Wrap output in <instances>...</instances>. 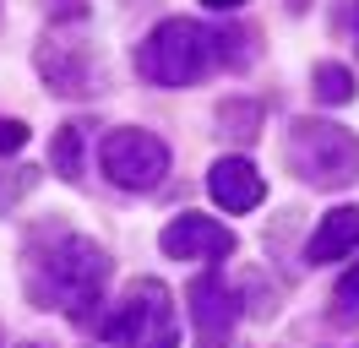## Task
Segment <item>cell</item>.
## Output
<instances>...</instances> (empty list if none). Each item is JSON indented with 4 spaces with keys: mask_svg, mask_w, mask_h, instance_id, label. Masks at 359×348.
I'll list each match as a JSON object with an SVG mask.
<instances>
[{
    "mask_svg": "<svg viewBox=\"0 0 359 348\" xmlns=\"http://www.w3.org/2000/svg\"><path fill=\"white\" fill-rule=\"evenodd\" d=\"M104 283H109V256L82 234H66L49 245L44 256V300L66 316V321L88 326L104 304Z\"/></svg>",
    "mask_w": 359,
    "mask_h": 348,
    "instance_id": "obj_1",
    "label": "cell"
},
{
    "mask_svg": "<svg viewBox=\"0 0 359 348\" xmlns=\"http://www.w3.org/2000/svg\"><path fill=\"white\" fill-rule=\"evenodd\" d=\"M218 65V33L191 17H169L136 49V71L153 87H191Z\"/></svg>",
    "mask_w": 359,
    "mask_h": 348,
    "instance_id": "obj_2",
    "label": "cell"
},
{
    "mask_svg": "<svg viewBox=\"0 0 359 348\" xmlns=\"http://www.w3.org/2000/svg\"><path fill=\"white\" fill-rule=\"evenodd\" d=\"M283 158L316 191H343L359 180V136L337 120H294L283 136Z\"/></svg>",
    "mask_w": 359,
    "mask_h": 348,
    "instance_id": "obj_3",
    "label": "cell"
},
{
    "mask_svg": "<svg viewBox=\"0 0 359 348\" xmlns=\"http://www.w3.org/2000/svg\"><path fill=\"white\" fill-rule=\"evenodd\" d=\"M98 169L109 174V185H120V191H158L163 174H169V147L153 130L120 126L98 142Z\"/></svg>",
    "mask_w": 359,
    "mask_h": 348,
    "instance_id": "obj_4",
    "label": "cell"
},
{
    "mask_svg": "<svg viewBox=\"0 0 359 348\" xmlns=\"http://www.w3.org/2000/svg\"><path fill=\"white\" fill-rule=\"evenodd\" d=\"M98 332L120 348H147L153 337L175 332V304H169V288L158 278H142L126 288V300L114 304L109 316L98 321Z\"/></svg>",
    "mask_w": 359,
    "mask_h": 348,
    "instance_id": "obj_5",
    "label": "cell"
},
{
    "mask_svg": "<svg viewBox=\"0 0 359 348\" xmlns=\"http://www.w3.org/2000/svg\"><path fill=\"white\" fill-rule=\"evenodd\" d=\"M191 304V348H229L240 326V294L224 283V272H202L185 288Z\"/></svg>",
    "mask_w": 359,
    "mask_h": 348,
    "instance_id": "obj_6",
    "label": "cell"
},
{
    "mask_svg": "<svg viewBox=\"0 0 359 348\" xmlns=\"http://www.w3.org/2000/svg\"><path fill=\"white\" fill-rule=\"evenodd\" d=\"M158 250H163V256H175V261H224V256H234V234H229L218 218L180 213V218L163 223Z\"/></svg>",
    "mask_w": 359,
    "mask_h": 348,
    "instance_id": "obj_7",
    "label": "cell"
},
{
    "mask_svg": "<svg viewBox=\"0 0 359 348\" xmlns=\"http://www.w3.org/2000/svg\"><path fill=\"white\" fill-rule=\"evenodd\" d=\"M207 191H212V201L224 207V213H250V207H262V196H267V180H262V169L250 163V158H218L212 169H207Z\"/></svg>",
    "mask_w": 359,
    "mask_h": 348,
    "instance_id": "obj_8",
    "label": "cell"
},
{
    "mask_svg": "<svg viewBox=\"0 0 359 348\" xmlns=\"http://www.w3.org/2000/svg\"><path fill=\"white\" fill-rule=\"evenodd\" d=\"M359 250V207H332V213L316 223L311 245H305V261L321 267V261H343Z\"/></svg>",
    "mask_w": 359,
    "mask_h": 348,
    "instance_id": "obj_9",
    "label": "cell"
},
{
    "mask_svg": "<svg viewBox=\"0 0 359 348\" xmlns=\"http://www.w3.org/2000/svg\"><path fill=\"white\" fill-rule=\"evenodd\" d=\"M39 71H44V82L55 87V93H66V98L93 93L88 60H82V49H71V44H39Z\"/></svg>",
    "mask_w": 359,
    "mask_h": 348,
    "instance_id": "obj_10",
    "label": "cell"
},
{
    "mask_svg": "<svg viewBox=\"0 0 359 348\" xmlns=\"http://www.w3.org/2000/svg\"><path fill=\"white\" fill-rule=\"evenodd\" d=\"M82 142H88V126L82 120H66L49 142V169L60 180H82Z\"/></svg>",
    "mask_w": 359,
    "mask_h": 348,
    "instance_id": "obj_11",
    "label": "cell"
},
{
    "mask_svg": "<svg viewBox=\"0 0 359 348\" xmlns=\"http://www.w3.org/2000/svg\"><path fill=\"white\" fill-rule=\"evenodd\" d=\"M327 316H332V326H343V332H348V326H359V261L343 272V278H337L332 310H327Z\"/></svg>",
    "mask_w": 359,
    "mask_h": 348,
    "instance_id": "obj_12",
    "label": "cell"
},
{
    "mask_svg": "<svg viewBox=\"0 0 359 348\" xmlns=\"http://www.w3.org/2000/svg\"><path fill=\"white\" fill-rule=\"evenodd\" d=\"M316 98L321 104H348L354 98V71L348 65H337V60H327V65H316Z\"/></svg>",
    "mask_w": 359,
    "mask_h": 348,
    "instance_id": "obj_13",
    "label": "cell"
},
{
    "mask_svg": "<svg viewBox=\"0 0 359 348\" xmlns=\"http://www.w3.org/2000/svg\"><path fill=\"white\" fill-rule=\"evenodd\" d=\"M218 60L229 71H245L250 65V33L245 27H218Z\"/></svg>",
    "mask_w": 359,
    "mask_h": 348,
    "instance_id": "obj_14",
    "label": "cell"
},
{
    "mask_svg": "<svg viewBox=\"0 0 359 348\" xmlns=\"http://www.w3.org/2000/svg\"><path fill=\"white\" fill-rule=\"evenodd\" d=\"M218 120L229 126V136L250 142V136H256V126H262V109H256V104H224V109H218Z\"/></svg>",
    "mask_w": 359,
    "mask_h": 348,
    "instance_id": "obj_15",
    "label": "cell"
},
{
    "mask_svg": "<svg viewBox=\"0 0 359 348\" xmlns=\"http://www.w3.org/2000/svg\"><path fill=\"white\" fill-rule=\"evenodd\" d=\"M27 147V126L22 120H0V152H22Z\"/></svg>",
    "mask_w": 359,
    "mask_h": 348,
    "instance_id": "obj_16",
    "label": "cell"
},
{
    "mask_svg": "<svg viewBox=\"0 0 359 348\" xmlns=\"http://www.w3.org/2000/svg\"><path fill=\"white\" fill-rule=\"evenodd\" d=\"M49 6V17H60V22H82L88 17V0H44Z\"/></svg>",
    "mask_w": 359,
    "mask_h": 348,
    "instance_id": "obj_17",
    "label": "cell"
},
{
    "mask_svg": "<svg viewBox=\"0 0 359 348\" xmlns=\"http://www.w3.org/2000/svg\"><path fill=\"white\" fill-rule=\"evenodd\" d=\"M343 33H348V44H354V55H359V0L343 6Z\"/></svg>",
    "mask_w": 359,
    "mask_h": 348,
    "instance_id": "obj_18",
    "label": "cell"
},
{
    "mask_svg": "<svg viewBox=\"0 0 359 348\" xmlns=\"http://www.w3.org/2000/svg\"><path fill=\"white\" fill-rule=\"evenodd\" d=\"M207 11H240V6H245V0H202Z\"/></svg>",
    "mask_w": 359,
    "mask_h": 348,
    "instance_id": "obj_19",
    "label": "cell"
},
{
    "mask_svg": "<svg viewBox=\"0 0 359 348\" xmlns=\"http://www.w3.org/2000/svg\"><path fill=\"white\" fill-rule=\"evenodd\" d=\"M17 348H39V343H17Z\"/></svg>",
    "mask_w": 359,
    "mask_h": 348,
    "instance_id": "obj_20",
    "label": "cell"
}]
</instances>
